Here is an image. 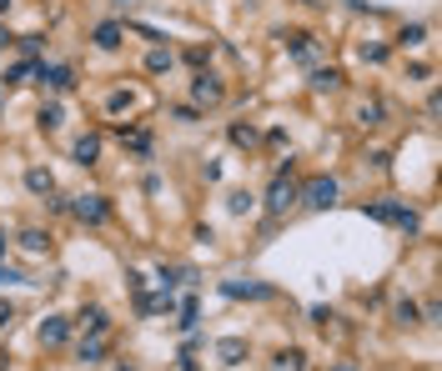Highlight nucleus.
<instances>
[{"mask_svg":"<svg viewBox=\"0 0 442 371\" xmlns=\"http://www.w3.org/2000/svg\"><path fill=\"white\" fill-rule=\"evenodd\" d=\"M216 356H221V361H241V356H246V341H241V336L216 341Z\"/></svg>","mask_w":442,"mask_h":371,"instance_id":"13","label":"nucleus"},{"mask_svg":"<svg viewBox=\"0 0 442 371\" xmlns=\"http://www.w3.org/2000/svg\"><path fill=\"white\" fill-rule=\"evenodd\" d=\"M377 221H392V226H402V231H417V216L407 206H367Z\"/></svg>","mask_w":442,"mask_h":371,"instance_id":"4","label":"nucleus"},{"mask_svg":"<svg viewBox=\"0 0 442 371\" xmlns=\"http://www.w3.org/2000/svg\"><path fill=\"white\" fill-rule=\"evenodd\" d=\"M0 371H6V352H0Z\"/></svg>","mask_w":442,"mask_h":371,"instance_id":"32","label":"nucleus"},{"mask_svg":"<svg viewBox=\"0 0 442 371\" xmlns=\"http://www.w3.org/2000/svg\"><path fill=\"white\" fill-rule=\"evenodd\" d=\"M397 321H402V326H412V321H417V307H412V301H402V307H397Z\"/></svg>","mask_w":442,"mask_h":371,"instance_id":"26","label":"nucleus"},{"mask_svg":"<svg viewBox=\"0 0 442 371\" xmlns=\"http://www.w3.org/2000/svg\"><path fill=\"white\" fill-rule=\"evenodd\" d=\"M10 281H26V276H15L10 266H0V286H10Z\"/></svg>","mask_w":442,"mask_h":371,"instance_id":"27","label":"nucleus"},{"mask_svg":"<svg viewBox=\"0 0 442 371\" xmlns=\"http://www.w3.org/2000/svg\"><path fill=\"white\" fill-rule=\"evenodd\" d=\"M427 35V26H407L402 35H397V46H417V40H423Z\"/></svg>","mask_w":442,"mask_h":371,"instance_id":"20","label":"nucleus"},{"mask_svg":"<svg viewBox=\"0 0 442 371\" xmlns=\"http://www.w3.org/2000/svg\"><path fill=\"white\" fill-rule=\"evenodd\" d=\"M181 326H196V301H192V296L181 301Z\"/></svg>","mask_w":442,"mask_h":371,"instance_id":"25","label":"nucleus"},{"mask_svg":"<svg viewBox=\"0 0 442 371\" xmlns=\"http://www.w3.org/2000/svg\"><path fill=\"white\" fill-rule=\"evenodd\" d=\"M40 126H46V130L60 126V105H56V101H51V105H40Z\"/></svg>","mask_w":442,"mask_h":371,"instance_id":"18","label":"nucleus"},{"mask_svg":"<svg viewBox=\"0 0 442 371\" xmlns=\"http://www.w3.org/2000/svg\"><path fill=\"white\" fill-rule=\"evenodd\" d=\"M357 116H362V126H382V105L372 101V105H362V111H357Z\"/></svg>","mask_w":442,"mask_h":371,"instance_id":"21","label":"nucleus"},{"mask_svg":"<svg viewBox=\"0 0 442 371\" xmlns=\"http://www.w3.org/2000/svg\"><path fill=\"white\" fill-rule=\"evenodd\" d=\"M226 206L237 211V216H246V211H251V196H246V191H231V196H226Z\"/></svg>","mask_w":442,"mask_h":371,"instance_id":"17","label":"nucleus"},{"mask_svg":"<svg viewBox=\"0 0 442 371\" xmlns=\"http://www.w3.org/2000/svg\"><path fill=\"white\" fill-rule=\"evenodd\" d=\"M71 336V326H66V316H46V321H40V341H46V346H60V341H66Z\"/></svg>","mask_w":442,"mask_h":371,"instance_id":"6","label":"nucleus"},{"mask_svg":"<svg viewBox=\"0 0 442 371\" xmlns=\"http://www.w3.org/2000/svg\"><path fill=\"white\" fill-rule=\"evenodd\" d=\"M146 65H151V71H171V51H151Z\"/></svg>","mask_w":442,"mask_h":371,"instance_id":"22","label":"nucleus"},{"mask_svg":"<svg viewBox=\"0 0 442 371\" xmlns=\"http://www.w3.org/2000/svg\"><path fill=\"white\" fill-rule=\"evenodd\" d=\"M96 156H101V141L96 136H80L76 141V166H96Z\"/></svg>","mask_w":442,"mask_h":371,"instance_id":"9","label":"nucleus"},{"mask_svg":"<svg viewBox=\"0 0 442 371\" xmlns=\"http://www.w3.org/2000/svg\"><path fill=\"white\" fill-rule=\"evenodd\" d=\"M337 371H357V366H337Z\"/></svg>","mask_w":442,"mask_h":371,"instance_id":"33","label":"nucleus"},{"mask_svg":"<svg viewBox=\"0 0 442 371\" xmlns=\"http://www.w3.org/2000/svg\"><path fill=\"white\" fill-rule=\"evenodd\" d=\"M26 186H31L35 196H51V191H56V181H51V171H40V166H35V171H26Z\"/></svg>","mask_w":442,"mask_h":371,"instance_id":"14","label":"nucleus"},{"mask_svg":"<svg viewBox=\"0 0 442 371\" xmlns=\"http://www.w3.org/2000/svg\"><path fill=\"white\" fill-rule=\"evenodd\" d=\"M35 76H40V85H51V91H66V85H71V71H66V65H46V60H40Z\"/></svg>","mask_w":442,"mask_h":371,"instance_id":"5","label":"nucleus"},{"mask_svg":"<svg viewBox=\"0 0 442 371\" xmlns=\"http://www.w3.org/2000/svg\"><path fill=\"white\" fill-rule=\"evenodd\" d=\"M221 291H226V296H257V301L266 296V286H262V281H226Z\"/></svg>","mask_w":442,"mask_h":371,"instance_id":"12","label":"nucleus"},{"mask_svg":"<svg viewBox=\"0 0 442 371\" xmlns=\"http://www.w3.org/2000/svg\"><path fill=\"white\" fill-rule=\"evenodd\" d=\"M106 352H111V341H106V336H86V341H80V361H101Z\"/></svg>","mask_w":442,"mask_h":371,"instance_id":"11","label":"nucleus"},{"mask_svg":"<svg viewBox=\"0 0 442 371\" xmlns=\"http://www.w3.org/2000/svg\"><path fill=\"white\" fill-rule=\"evenodd\" d=\"M76 216H80V221H91V226H101L111 216V206H106V196H76Z\"/></svg>","mask_w":442,"mask_h":371,"instance_id":"3","label":"nucleus"},{"mask_svg":"<svg viewBox=\"0 0 442 371\" xmlns=\"http://www.w3.org/2000/svg\"><path fill=\"white\" fill-rule=\"evenodd\" d=\"M0 10H10V0H0Z\"/></svg>","mask_w":442,"mask_h":371,"instance_id":"31","label":"nucleus"},{"mask_svg":"<svg viewBox=\"0 0 442 371\" xmlns=\"http://www.w3.org/2000/svg\"><path fill=\"white\" fill-rule=\"evenodd\" d=\"M287 206H297V186H291V181H287V171H282V176L271 181V191H266V211H271V216H282Z\"/></svg>","mask_w":442,"mask_h":371,"instance_id":"2","label":"nucleus"},{"mask_svg":"<svg viewBox=\"0 0 442 371\" xmlns=\"http://www.w3.org/2000/svg\"><path fill=\"white\" fill-rule=\"evenodd\" d=\"M6 46H10V31H0V51H6Z\"/></svg>","mask_w":442,"mask_h":371,"instance_id":"29","label":"nucleus"},{"mask_svg":"<svg viewBox=\"0 0 442 371\" xmlns=\"http://www.w3.org/2000/svg\"><path fill=\"white\" fill-rule=\"evenodd\" d=\"M20 246H26V251H35V256H46V251H51V236L31 226V231H20Z\"/></svg>","mask_w":442,"mask_h":371,"instance_id":"10","label":"nucleus"},{"mask_svg":"<svg viewBox=\"0 0 442 371\" xmlns=\"http://www.w3.org/2000/svg\"><path fill=\"white\" fill-rule=\"evenodd\" d=\"M192 91H196V101H212V105L226 96V91H221V80H216V76H206V71L196 76V85H192Z\"/></svg>","mask_w":442,"mask_h":371,"instance_id":"7","label":"nucleus"},{"mask_svg":"<svg viewBox=\"0 0 442 371\" xmlns=\"http://www.w3.org/2000/svg\"><path fill=\"white\" fill-rule=\"evenodd\" d=\"M231 141H237V146H251V141H257V130H251V126H237V130H231Z\"/></svg>","mask_w":442,"mask_h":371,"instance_id":"24","label":"nucleus"},{"mask_svg":"<svg viewBox=\"0 0 442 371\" xmlns=\"http://www.w3.org/2000/svg\"><path fill=\"white\" fill-rule=\"evenodd\" d=\"M277 371H302V352H282L277 356Z\"/></svg>","mask_w":442,"mask_h":371,"instance_id":"19","label":"nucleus"},{"mask_svg":"<svg viewBox=\"0 0 442 371\" xmlns=\"http://www.w3.org/2000/svg\"><path fill=\"white\" fill-rule=\"evenodd\" d=\"M297 201H307L312 211H327V206H337V181H332V176H317V181H307V186L297 191Z\"/></svg>","mask_w":442,"mask_h":371,"instance_id":"1","label":"nucleus"},{"mask_svg":"<svg viewBox=\"0 0 442 371\" xmlns=\"http://www.w3.org/2000/svg\"><path fill=\"white\" fill-rule=\"evenodd\" d=\"M96 46H101V51H116V46H121V26H116V20H106V26L96 31Z\"/></svg>","mask_w":442,"mask_h":371,"instance_id":"15","label":"nucleus"},{"mask_svg":"<svg viewBox=\"0 0 442 371\" xmlns=\"http://www.w3.org/2000/svg\"><path fill=\"white\" fill-rule=\"evenodd\" d=\"M80 331H86V336H101V331H106V311H101V307H86V311H80Z\"/></svg>","mask_w":442,"mask_h":371,"instance_id":"8","label":"nucleus"},{"mask_svg":"<svg viewBox=\"0 0 442 371\" xmlns=\"http://www.w3.org/2000/svg\"><path fill=\"white\" fill-rule=\"evenodd\" d=\"M31 76H35V65H31V60H26V65H15V71H10V85H26V80H31Z\"/></svg>","mask_w":442,"mask_h":371,"instance_id":"23","label":"nucleus"},{"mask_svg":"<svg viewBox=\"0 0 442 371\" xmlns=\"http://www.w3.org/2000/svg\"><path fill=\"white\" fill-rule=\"evenodd\" d=\"M337 85H342L337 71H312V91H337Z\"/></svg>","mask_w":442,"mask_h":371,"instance_id":"16","label":"nucleus"},{"mask_svg":"<svg viewBox=\"0 0 442 371\" xmlns=\"http://www.w3.org/2000/svg\"><path fill=\"white\" fill-rule=\"evenodd\" d=\"M10 316H15L10 307H0V331H6V326H10Z\"/></svg>","mask_w":442,"mask_h":371,"instance_id":"28","label":"nucleus"},{"mask_svg":"<svg viewBox=\"0 0 442 371\" xmlns=\"http://www.w3.org/2000/svg\"><path fill=\"white\" fill-rule=\"evenodd\" d=\"M6 251H10V241H6V236H0V261H6Z\"/></svg>","mask_w":442,"mask_h":371,"instance_id":"30","label":"nucleus"}]
</instances>
